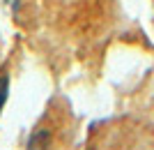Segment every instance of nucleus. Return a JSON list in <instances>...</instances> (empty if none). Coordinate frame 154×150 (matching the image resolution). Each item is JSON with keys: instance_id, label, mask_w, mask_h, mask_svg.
<instances>
[{"instance_id": "1", "label": "nucleus", "mask_w": 154, "mask_h": 150, "mask_svg": "<svg viewBox=\"0 0 154 150\" xmlns=\"http://www.w3.org/2000/svg\"><path fill=\"white\" fill-rule=\"evenodd\" d=\"M7 95H9V78H7V74H2L0 76V111L7 102Z\"/></svg>"}]
</instances>
